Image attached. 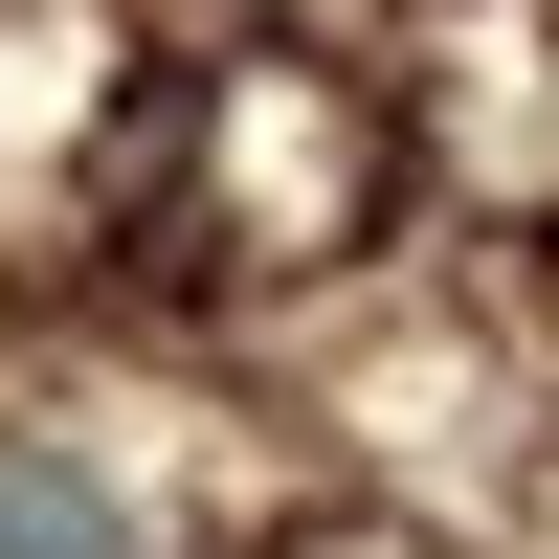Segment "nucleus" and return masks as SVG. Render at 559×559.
<instances>
[{
    "label": "nucleus",
    "mask_w": 559,
    "mask_h": 559,
    "mask_svg": "<svg viewBox=\"0 0 559 559\" xmlns=\"http://www.w3.org/2000/svg\"><path fill=\"white\" fill-rule=\"evenodd\" d=\"M0 559H134V515L90 471H0Z\"/></svg>",
    "instance_id": "obj_1"
}]
</instances>
